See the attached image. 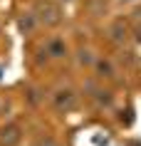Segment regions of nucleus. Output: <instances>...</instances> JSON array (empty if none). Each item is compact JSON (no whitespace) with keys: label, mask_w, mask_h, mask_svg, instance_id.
<instances>
[{"label":"nucleus","mask_w":141,"mask_h":146,"mask_svg":"<svg viewBox=\"0 0 141 146\" xmlns=\"http://www.w3.org/2000/svg\"><path fill=\"white\" fill-rule=\"evenodd\" d=\"M47 54L50 57H64L67 54V45H64V40L62 37H52L50 42H47Z\"/></svg>","instance_id":"obj_3"},{"label":"nucleus","mask_w":141,"mask_h":146,"mask_svg":"<svg viewBox=\"0 0 141 146\" xmlns=\"http://www.w3.org/2000/svg\"><path fill=\"white\" fill-rule=\"evenodd\" d=\"M20 139H23V129L17 124H8L0 129V144L3 146H15Z\"/></svg>","instance_id":"obj_2"},{"label":"nucleus","mask_w":141,"mask_h":146,"mask_svg":"<svg viewBox=\"0 0 141 146\" xmlns=\"http://www.w3.org/2000/svg\"><path fill=\"white\" fill-rule=\"evenodd\" d=\"M79 64H94V57L89 50H79Z\"/></svg>","instance_id":"obj_8"},{"label":"nucleus","mask_w":141,"mask_h":146,"mask_svg":"<svg viewBox=\"0 0 141 146\" xmlns=\"http://www.w3.org/2000/svg\"><path fill=\"white\" fill-rule=\"evenodd\" d=\"M37 146H57V141L47 136V139H40V141H37Z\"/></svg>","instance_id":"obj_9"},{"label":"nucleus","mask_w":141,"mask_h":146,"mask_svg":"<svg viewBox=\"0 0 141 146\" xmlns=\"http://www.w3.org/2000/svg\"><path fill=\"white\" fill-rule=\"evenodd\" d=\"M52 102H55V107L60 109V111H72V109L77 107V94H74V89H70V87H60V89H55V94H52Z\"/></svg>","instance_id":"obj_1"},{"label":"nucleus","mask_w":141,"mask_h":146,"mask_svg":"<svg viewBox=\"0 0 141 146\" xmlns=\"http://www.w3.org/2000/svg\"><path fill=\"white\" fill-rule=\"evenodd\" d=\"M42 99H45L42 89H30V92H27V102H30V104H40Z\"/></svg>","instance_id":"obj_7"},{"label":"nucleus","mask_w":141,"mask_h":146,"mask_svg":"<svg viewBox=\"0 0 141 146\" xmlns=\"http://www.w3.org/2000/svg\"><path fill=\"white\" fill-rule=\"evenodd\" d=\"M94 69H97V77H107V79H111L117 74V69L109 60H94Z\"/></svg>","instance_id":"obj_4"},{"label":"nucleus","mask_w":141,"mask_h":146,"mask_svg":"<svg viewBox=\"0 0 141 146\" xmlns=\"http://www.w3.org/2000/svg\"><path fill=\"white\" fill-rule=\"evenodd\" d=\"M126 37H129V35H126V25L124 23H114V25H111V30H109V40H111V42L124 45Z\"/></svg>","instance_id":"obj_5"},{"label":"nucleus","mask_w":141,"mask_h":146,"mask_svg":"<svg viewBox=\"0 0 141 146\" xmlns=\"http://www.w3.org/2000/svg\"><path fill=\"white\" fill-rule=\"evenodd\" d=\"M94 97H97V102H99V107H109L111 102H114V97H111V92H94Z\"/></svg>","instance_id":"obj_6"}]
</instances>
